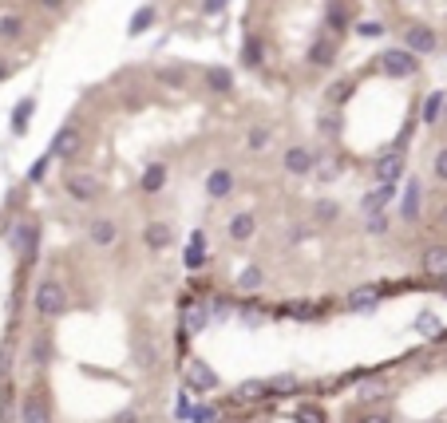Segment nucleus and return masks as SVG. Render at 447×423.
I'll use <instances>...</instances> for the list:
<instances>
[{"label": "nucleus", "mask_w": 447, "mask_h": 423, "mask_svg": "<svg viewBox=\"0 0 447 423\" xmlns=\"http://www.w3.org/2000/svg\"><path fill=\"white\" fill-rule=\"evenodd\" d=\"M32 309L40 316H60L67 309L64 285H60V281H40V285H36V293H32Z\"/></svg>", "instance_id": "obj_1"}, {"label": "nucleus", "mask_w": 447, "mask_h": 423, "mask_svg": "<svg viewBox=\"0 0 447 423\" xmlns=\"http://www.w3.org/2000/svg\"><path fill=\"white\" fill-rule=\"evenodd\" d=\"M186 384H190L194 392H214V388H218V372H214L206 360L194 356V360H186Z\"/></svg>", "instance_id": "obj_2"}, {"label": "nucleus", "mask_w": 447, "mask_h": 423, "mask_svg": "<svg viewBox=\"0 0 447 423\" xmlns=\"http://www.w3.org/2000/svg\"><path fill=\"white\" fill-rule=\"evenodd\" d=\"M380 67L392 79H404V76H412L415 72V56L412 52H404V47H392V52H384L380 56Z\"/></svg>", "instance_id": "obj_3"}, {"label": "nucleus", "mask_w": 447, "mask_h": 423, "mask_svg": "<svg viewBox=\"0 0 447 423\" xmlns=\"http://www.w3.org/2000/svg\"><path fill=\"white\" fill-rule=\"evenodd\" d=\"M64 186H67V194H72L76 202H91V198L99 194V178L96 174H67Z\"/></svg>", "instance_id": "obj_4"}, {"label": "nucleus", "mask_w": 447, "mask_h": 423, "mask_svg": "<svg viewBox=\"0 0 447 423\" xmlns=\"http://www.w3.org/2000/svg\"><path fill=\"white\" fill-rule=\"evenodd\" d=\"M404 40H408V47H404V52H412V56H428V52H435V32L424 28V24H412Z\"/></svg>", "instance_id": "obj_5"}, {"label": "nucleus", "mask_w": 447, "mask_h": 423, "mask_svg": "<svg viewBox=\"0 0 447 423\" xmlns=\"http://www.w3.org/2000/svg\"><path fill=\"white\" fill-rule=\"evenodd\" d=\"M87 237H91V246L107 250V246H115V237H119V226H115L111 218H96L87 226Z\"/></svg>", "instance_id": "obj_6"}, {"label": "nucleus", "mask_w": 447, "mask_h": 423, "mask_svg": "<svg viewBox=\"0 0 447 423\" xmlns=\"http://www.w3.org/2000/svg\"><path fill=\"white\" fill-rule=\"evenodd\" d=\"M20 423H52L48 404H44V400H40L36 392L24 395V404H20Z\"/></svg>", "instance_id": "obj_7"}, {"label": "nucleus", "mask_w": 447, "mask_h": 423, "mask_svg": "<svg viewBox=\"0 0 447 423\" xmlns=\"http://www.w3.org/2000/svg\"><path fill=\"white\" fill-rule=\"evenodd\" d=\"M80 147H83L80 131H76V127H64V131L56 135V142H52V155H60V158H76V155H80Z\"/></svg>", "instance_id": "obj_8"}, {"label": "nucleus", "mask_w": 447, "mask_h": 423, "mask_svg": "<svg viewBox=\"0 0 447 423\" xmlns=\"http://www.w3.org/2000/svg\"><path fill=\"white\" fill-rule=\"evenodd\" d=\"M143 237H146V250H155V253H162L166 246H171V226L166 221H146V230H143Z\"/></svg>", "instance_id": "obj_9"}, {"label": "nucleus", "mask_w": 447, "mask_h": 423, "mask_svg": "<svg viewBox=\"0 0 447 423\" xmlns=\"http://www.w3.org/2000/svg\"><path fill=\"white\" fill-rule=\"evenodd\" d=\"M392 198H396V190H392V186H372V190L364 194L360 210H364V214H384V206L392 202Z\"/></svg>", "instance_id": "obj_10"}, {"label": "nucleus", "mask_w": 447, "mask_h": 423, "mask_svg": "<svg viewBox=\"0 0 447 423\" xmlns=\"http://www.w3.org/2000/svg\"><path fill=\"white\" fill-rule=\"evenodd\" d=\"M182 261H186V269L206 265V234H202V230H194L190 234V246H186V257H182Z\"/></svg>", "instance_id": "obj_11"}, {"label": "nucleus", "mask_w": 447, "mask_h": 423, "mask_svg": "<svg viewBox=\"0 0 447 423\" xmlns=\"http://www.w3.org/2000/svg\"><path fill=\"white\" fill-rule=\"evenodd\" d=\"M285 171L289 174H309L313 171V155H309L305 147H289L285 151Z\"/></svg>", "instance_id": "obj_12"}, {"label": "nucleus", "mask_w": 447, "mask_h": 423, "mask_svg": "<svg viewBox=\"0 0 447 423\" xmlns=\"http://www.w3.org/2000/svg\"><path fill=\"white\" fill-rule=\"evenodd\" d=\"M320 313H325V305H313V301H289L281 309V316H297V321H317Z\"/></svg>", "instance_id": "obj_13"}, {"label": "nucleus", "mask_w": 447, "mask_h": 423, "mask_svg": "<svg viewBox=\"0 0 447 423\" xmlns=\"http://www.w3.org/2000/svg\"><path fill=\"white\" fill-rule=\"evenodd\" d=\"M230 190H234V174H230V171H214L206 178V194H210V198H230Z\"/></svg>", "instance_id": "obj_14"}, {"label": "nucleus", "mask_w": 447, "mask_h": 423, "mask_svg": "<svg viewBox=\"0 0 447 423\" xmlns=\"http://www.w3.org/2000/svg\"><path fill=\"white\" fill-rule=\"evenodd\" d=\"M261 395H270V384H265V380H246L238 392H234V404H254Z\"/></svg>", "instance_id": "obj_15"}, {"label": "nucleus", "mask_w": 447, "mask_h": 423, "mask_svg": "<svg viewBox=\"0 0 447 423\" xmlns=\"http://www.w3.org/2000/svg\"><path fill=\"white\" fill-rule=\"evenodd\" d=\"M424 269H428L431 277H447V246H431L424 253Z\"/></svg>", "instance_id": "obj_16"}, {"label": "nucleus", "mask_w": 447, "mask_h": 423, "mask_svg": "<svg viewBox=\"0 0 447 423\" xmlns=\"http://www.w3.org/2000/svg\"><path fill=\"white\" fill-rule=\"evenodd\" d=\"M400 171H404V158H400V155L380 158V166H376V178H380V186H392V182L400 178Z\"/></svg>", "instance_id": "obj_17"}, {"label": "nucleus", "mask_w": 447, "mask_h": 423, "mask_svg": "<svg viewBox=\"0 0 447 423\" xmlns=\"http://www.w3.org/2000/svg\"><path fill=\"white\" fill-rule=\"evenodd\" d=\"M162 186H166V166H162V162H151L146 174H143V190L146 194H159Z\"/></svg>", "instance_id": "obj_18"}, {"label": "nucleus", "mask_w": 447, "mask_h": 423, "mask_svg": "<svg viewBox=\"0 0 447 423\" xmlns=\"http://www.w3.org/2000/svg\"><path fill=\"white\" fill-rule=\"evenodd\" d=\"M254 226H257L254 214H238V218L230 221V237H234V241H250V237H254Z\"/></svg>", "instance_id": "obj_19"}, {"label": "nucleus", "mask_w": 447, "mask_h": 423, "mask_svg": "<svg viewBox=\"0 0 447 423\" xmlns=\"http://www.w3.org/2000/svg\"><path fill=\"white\" fill-rule=\"evenodd\" d=\"M182 325H186V332H202L210 325V313H206V305H190L186 313H182Z\"/></svg>", "instance_id": "obj_20"}, {"label": "nucleus", "mask_w": 447, "mask_h": 423, "mask_svg": "<svg viewBox=\"0 0 447 423\" xmlns=\"http://www.w3.org/2000/svg\"><path fill=\"white\" fill-rule=\"evenodd\" d=\"M419 194H424V190H419V182H408V190H404V218L412 221L415 214H419Z\"/></svg>", "instance_id": "obj_21"}, {"label": "nucleus", "mask_w": 447, "mask_h": 423, "mask_svg": "<svg viewBox=\"0 0 447 423\" xmlns=\"http://www.w3.org/2000/svg\"><path fill=\"white\" fill-rule=\"evenodd\" d=\"M206 79H210L214 91H230V87H234V72H230V67H210Z\"/></svg>", "instance_id": "obj_22"}, {"label": "nucleus", "mask_w": 447, "mask_h": 423, "mask_svg": "<svg viewBox=\"0 0 447 423\" xmlns=\"http://www.w3.org/2000/svg\"><path fill=\"white\" fill-rule=\"evenodd\" d=\"M376 289H356V293H349V309H356V313H364V309H372L376 305Z\"/></svg>", "instance_id": "obj_23"}, {"label": "nucleus", "mask_w": 447, "mask_h": 423, "mask_svg": "<svg viewBox=\"0 0 447 423\" xmlns=\"http://www.w3.org/2000/svg\"><path fill=\"white\" fill-rule=\"evenodd\" d=\"M261 281H265V277H261V269H257V265H250V269H241L238 289H241V293H257V289H261Z\"/></svg>", "instance_id": "obj_24"}, {"label": "nucleus", "mask_w": 447, "mask_h": 423, "mask_svg": "<svg viewBox=\"0 0 447 423\" xmlns=\"http://www.w3.org/2000/svg\"><path fill=\"white\" fill-rule=\"evenodd\" d=\"M135 360L143 364V368H151V364H155V348H151V340H146V336H135Z\"/></svg>", "instance_id": "obj_25"}, {"label": "nucleus", "mask_w": 447, "mask_h": 423, "mask_svg": "<svg viewBox=\"0 0 447 423\" xmlns=\"http://www.w3.org/2000/svg\"><path fill=\"white\" fill-rule=\"evenodd\" d=\"M444 99H447L444 91L428 95V103H424V119H428V123H435V119H439V111H444Z\"/></svg>", "instance_id": "obj_26"}, {"label": "nucleus", "mask_w": 447, "mask_h": 423, "mask_svg": "<svg viewBox=\"0 0 447 423\" xmlns=\"http://www.w3.org/2000/svg\"><path fill=\"white\" fill-rule=\"evenodd\" d=\"M32 107H36V99H24V103L17 107V115H12V127H17V135L24 131V127H28V115H32Z\"/></svg>", "instance_id": "obj_27"}, {"label": "nucleus", "mask_w": 447, "mask_h": 423, "mask_svg": "<svg viewBox=\"0 0 447 423\" xmlns=\"http://www.w3.org/2000/svg\"><path fill=\"white\" fill-rule=\"evenodd\" d=\"M151 20H155V8H139V16H135V20L127 24V32H131V36H139V32H143Z\"/></svg>", "instance_id": "obj_28"}, {"label": "nucleus", "mask_w": 447, "mask_h": 423, "mask_svg": "<svg viewBox=\"0 0 447 423\" xmlns=\"http://www.w3.org/2000/svg\"><path fill=\"white\" fill-rule=\"evenodd\" d=\"M309 60H313V63H329V60H333V44H329V40H317L313 52H309Z\"/></svg>", "instance_id": "obj_29"}, {"label": "nucleus", "mask_w": 447, "mask_h": 423, "mask_svg": "<svg viewBox=\"0 0 447 423\" xmlns=\"http://www.w3.org/2000/svg\"><path fill=\"white\" fill-rule=\"evenodd\" d=\"M415 329L424 332V336H435V332H439V316H435V313H419Z\"/></svg>", "instance_id": "obj_30"}, {"label": "nucleus", "mask_w": 447, "mask_h": 423, "mask_svg": "<svg viewBox=\"0 0 447 423\" xmlns=\"http://www.w3.org/2000/svg\"><path fill=\"white\" fill-rule=\"evenodd\" d=\"M265 384H270L273 395H285V392H293V388H297V380H293V376H273V380H265Z\"/></svg>", "instance_id": "obj_31"}, {"label": "nucleus", "mask_w": 447, "mask_h": 423, "mask_svg": "<svg viewBox=\"0 0 447 423\" xmlns=\"http://www.w3.org/2000/svg\"><path fill=\"white\" fill-rule=\"evenodd\" d=\"M214 415H218V411L210 408V404H194V408H190V420H186V423H214Z\"/></svg>", "instance_id": "obj_32"}, {"label": "nucleus", "mask_w": 447, "mask_h": 423, "mask_svg": "<svg viewBox=\"0 0 447 423\" xmlns=\"http://www.w3.org/2000/svg\"><path fill=\"white\" fill-rule=\"evenodd\" d=\"M345 95H352V79H340V83L329 87V99H333V103H345Z\"/></svg>", "instance_id": "obj_33"}, {"label": "nucleus", "mask_w": 447, "mask_h": 423, "mask_svg": "<svg viewBox=\"0 0 447 423\" xmlns=\"http://www.w3.org/2000/svg\"><path fill=\"white\" fill-rule=\"evenodd\" d=\"M206 313H210V316H230V313H234V305H230L226 297H214V301L206 305Z\"/></svg>", "instance_id": "obj_34"}, {"label": "nucleus", "mask_w": 447, "mask_h": 423, "mask_svg": "<svg viewBox=\"0 0 447 423\" xmlns=\"http://www.w3.org/2000/svg\"><path fill=\"white\" fill-rule=\"evenodd\" d=\"M246 63H250V67H257V63H261V40H250V44H246Z\"/></svg>", "instance_id": "obj_35"}, {"label": "nucleus", "mask_w": 447, "mask_h": 423, "mask_svg": "<svg viewBox=\"0 0 447 423\" xmlns=\"http://www.w3.org/2000/svg\"><path fill=\"white\" fill-rule=\"evenodd\" d=\"M364 230H368V234H388V218H384V214H368Z\"/></svg>", "instance_id": "obj_36"}, {"label": "nucleus", "mask_w": 447, "mask_h": 423, "mask_svg": "<svg viewBox=\"0 0 447 423\" xmlns=\"http://www.w3.org/2000/svg\"><path fill=\"white\" fill-rule=\"evenodd\" d=\"M265 142H270V131H265V127H254V131H250V147H254V151H261Z\"/></svg>", "instance_id": "obj_37"}, {"label": "nucleus", "mask_w": 447, "mask_h": 423, "mask_svg": "<svg viewBox=\"0 0 447 423\" xmlns=\"http://www.w3.org/2000/svg\"><path fill=\"white\" fill-rule=\"evenodd\" d=\"M297 423H325V415H320L317 408H301L297 411Z\"/></svg>", "instance_id": "obj_38"}, {"label": "nucleus", "mask_w": 447, "mask_h": 423, "mask_svg": "<svg viewBox=\"0 0 447 423\" xmlns=\"http://www.w3.org/2000/svg\"><path fill=\"white\" fill-rule=\"evenodd\" d=\"M17 32H20L17 16H4V20H0V36H17Z\"/></svg>", "instance_id": "obj_39"}, {"label": "nucleus", "mask_w": 447, "mask_h": 423, "mask_svg": "<svg viewBox=\"0 0 447 423\" xmlns=\"http://www.w3.org/2000/svg\"><path fill=\"white\" fill-rule=\"evenodd\" d=\"M435 178H444V182H447V147L435 155Z\"/></svg>", "instance_id": "obj_40"}, {"label": "nucleus", "mask_w": 447, "mask_h": 423, "mask_svg": "<svg viewBox=\"0 0 447 423\" xmlns=\"http://www.w3.org/2000/svg\"><path fill=\"white\" fill-rule=\"evenodd\" d=\"M329 24H333V28H345V8H340V4L329 8Z\"/></svg>", "instance_id": "obj_41"}, {"label": "nucleus", "mask_w": 447, "mask_h": 423, "mask_svg": "<svg viewBox=\"0 0 447 423\" xmlns=\"http://www.w3.org/2000/svg\"><path fill=\"white\" fill-rule=\"evenodd\" d=\"M190 408H194V404H190V395H178V420H182V423L190 420Z\"/></svg>", "instance_id": "obj_42"}, {"label": "nucleus", "mask_w": 447, "mask_h": 423, "mask_svg": "<svg viewBox=\"0 0 447 423\" xmlns=\"http://www.w3.org/2000/svg\"><path fill=\"white\" fill-rule=\"evenodd\" d=\"M44 171H48V158H40L32 171H28V182H40V178H44Z\"/></svg>", "instance_id": "obj_43"}, {"label": "nucleus", "mask_w": 447, "mask_h": 423, "mask_svg": "<svg viewBox=\"0 0 447 423\" xmlns=\"http://www.w3.org/2000/svg\"><path fill=\"white\" fill-rule=\"evenodd\" d=\"M320 127H325L329 135H336V127H340V119H336V115H325V119H320Z\"/></svg>", "instance_id": "obj_44"}, {"label": "nucleus", "mask_w": 447, "mask_h": 423, "mask_svg": "<svg viewBox=\"0 0 447 423\" xmlns=\"http://www.w3.org/2000/svg\"><path fill=\"white\" fill-rule=\"evenodd\" d=\"M333 214H336L333 202H317V218H333Z\"/></svg>", "instance_id": "obj_45"}, {"label": "nucleus", "mask_w": 447, "mask_h": 423, "mask_svg": "<svg viewBox=\"0 0 447 423\" xmlns=\"http://www.w3.org/2000/svg\"><path fill=\"white\" fill-rule=\"evenodd\" d=\"M222 8H226V0H206V12H210V16H218Z\"/></svg>", "instance_id": "obj_46"}, {"label": "nucleus", "mask_w": 447, "mask_h": 423, "mask_svg": "<svg viewBox=\"0 0 447 423\" xmlns=\"http://www.w3.org/2000/svg\"><path fill=\"white\" fill-rule=\"evenodd\" d=\"M360 36H380V24H360Z\"/></svg>", "instance_id": "obj_47"}, {"label": "nucleus", "mask_w": 447, "mask_h": 423, "mask_svg": "<svg viewBox=\"0 0 447 423\" xmlns=\"http://www.w3.org/2000/svg\"><path fill=\"white\" fill-rule=\"evenodd\" d=\"M360 423H392V420H388L384 411H376V415H368V420H360Z\"/></svg>", "instance_id": "obj_48"}, {"label": "nucleus", "mask_w": 447, "mask_h": 423, "mask_svg": "<svg viewBox=\"0 0 447 423\" xmlns=\"http://www.w3.org/2000/svg\"><path fill=\"white\" fill-rule=\"evenodd\" d=\"M115 423H139V420H135V411H119V420Z\"/></svg>", "instance_id": "obj_49"}, {"label": "nucleus", "mask_w": 447, "mask_h": 423, "mask_svg": "<svg viewBox=\"0 0 447 423\" xmlns=\"http://www.w3.org/2000/svg\"><path fill=\"white\" fill-rule=\"evenodd\" d=\"M40 4H44V8H52V12H56V8H64V0H40Z\"/></svg>", "instance_id": "obj_50"}, {"label": "nucleus", "mask_w": 447, "mask_h": 423, "mask_svg": "<svg viewBox=\"0 0 447 423\" xmlns=\"http://www.w3.org/2000/svg\"><path fill=\"white\" fill-rule=\"evenodd\" d=\"M0 79H8V63L0 60Z\"/></svg>", "instance_id": "obj_51"}, {"label": "nucleus", "mask_w": 447, "mask_h": 423, "mask_svg": "<svg viewBox=\"0 0 447 423\" xmlns=\"http://www.w3.org/2000/svg\"><path fill=\"white\" fill-rule=\"evenodd\" d=\"M222 423H234V420H222Z\"/></svg>", "instance_id": "obj_52"}, {"label": "nucleus", "mask_w": 447, "mask_h": 423, "mask_svg": "<svg viewBox=\"0 0 447 423\" xmlns=\"http://www.w3.org/2000/svg\"><path fill=\"white\" fill-rule=\"evenodd\" d=\"M444 119H447V111H444Z\"/></svg>", "instance_id": "obj_53"}]
</instances>
